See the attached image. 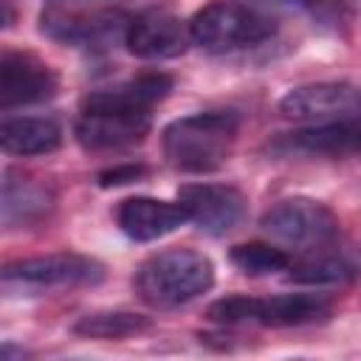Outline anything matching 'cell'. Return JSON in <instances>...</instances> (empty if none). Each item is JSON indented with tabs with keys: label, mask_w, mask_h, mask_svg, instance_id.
Here are the masks:
<instances>
[{
	"label": "cell",
	"mask_w": 361,
	"mask_h": 361,
	"mask_svg": "<svg viewBox=\"0 0 361 361\" xmlns=\"http://www.w3.org/2000/svg\"><path fill=\"white\" fill-rule=\"evenodd\" d=\"M324 248H316L307 259L290 262L288 279L299 285H338V282H350L358 274V265L353 259L341 254H327Z\"/></svg>",
	"instance_id": "18"
},
{
	"label": "cell",
	"mask_w": 361,
	"mask_h": 361,
	"mask_svg": "<svg viewBox=\"0 0 361 361\" xmlns=\"http://www.w3.org/2000/svg\"><path fill=\"white\" fill-rule=\"evenodd\" d=\"M186 223L180 203L155 200V197H127L118 206V226L135 243H149L172 234Z\"/></svg>",
	"instance_id": "13"
},
{
	"label": "cell",
	"mask_w": 361,
	"mask_h": 361,
	"mask_svg": "<svg viewBox=\"0 0 361 361\" xmlns=\"http://www.w3.org/2000/svg\"><path fill=\"white\" fill-rule=\"evenodd\" d=\"M237 130L240 116L234 110H203L183 116L164 130V155L175 169L212 172L228 158Z\"/></svg>",
	"instance_id": "1"
},
{
	"label": "cell",
	"mask_w": 361,
	"mask_h": 361,
	"mask_svg": "<svg viewBox=\"0 0 361 361\" xmlns=\"http://www.w3.org/2000/svg\"><path fill=\"white\" fill-rule=\"evenodd\" d=\"M330 316V302L322 293H279L271 299L248 302V322L265 327H302L324 322Z\"/></svg>",
	"instance_id": "14"
},
{
	"label": "cell",
	"mask_w": 361,
	"mask_h": 361,
	"mask_svg": "<svg viewBox=\"0 0 361 361\" xmlns=\"http://www.w3.org/2000/svg\"><path fill=\"white\" fill-rule=\"evenodd\" d=\"M56 93V73L31 54L3 51L0 56V107L37 104Z\"/></svg>",
	"instance_id": "12"
},
{
	"label": "cell",
	"mask_w": 361,
	"mask_h": 361,
	"mask_svg": "<svg viewBox=\"0 0 361 361\" xmlns=\"http://www.w3.org/2000/svg\"><path fill=\"white\" fill-rule=\"evenodd\" d=\"M124 45L138 59H175L195 42L189 23H183L172 11L147 8L130 20Z\"/></svg>",
	"instance_id": "10"
},
{
	"label": "cell",
	"mask_w": 361,
	"mask_h": 361,
	"mask_svg": "<svg viewBox=\"0 0 361 361\" xmlns=\"http://www.w3.org/2000/svg\"><path fill=\"white\" fill-rule=\"evenodd\" d=\"M259 226L271 240L302 251L324 248L338 237L336 214L324 203L310 197H285L274 203L262 214Z\"/></svg>",
	"instance_id": "6"
},
{
	"label": "cell",
	"mask_w": 361,
	"mask_h": 361,
	"mask_svg": "<svg viewBox=\"0 0 361 361\" xmlns=\"http://www.w3.org/2000/svg\"><path fill=\"white\" fill-rule=\"evenodd\" d=\"M231 262L248 276H265V274L290 268L288 251H282L271 243H240L231 248Z\"/></svg>",
	"instance_id": "19"
},
{
	"label": "cell",
	"mask_w": 361,
	"mask_h": 361,
	"mask_svg": "<svg viewBox=\"0 0 361 361\" xmlns=\"http://www.w3.org/2000/svg\"><path fill=\"white\" fill-rule=\"evenodd\" d=\"M279 113L293 121H330L361 113V90L347 82H313L293 87L282 96Z\"/></svg>",
	"instance_id": "11"
},
{
	"label": "cell",
	"mask_w": 361,
	"mask_h": 361,
	"mask_svg": "<svg viewBox=\"0 0 361 361\" xmlns=\"http://www.w3.org/2000/svg\"><path fill=\"white\" fill-rule=\"evenodd\" d=\"M214 265L195 248H166L147 257L135 271V290L152 307H178L206 293Z\"/></svg>",
	"instance_id": "2"
},
{
	"label": "cell",
	"mask_w": 361,
	"mask_h": 361,
	"mask_svg": "<svg viewBox=\"0 0 361 361\" xmlns=\"http://www.w3.org/2000/svg\"><path fill=\"white\" fill-rule=\"evenodd\" d=\"M274 6H285V8H302L313 17H341V8L347 6V0H265Z\"/></svg>",
	"instance_id": "20"
},
{
	"label": "cell",
	"mask_w": 361,
	"mask_h": 361,
	"mask_svg": "<svg viewBox=\"0 0 361 361\" xmlns=\"http://www.w3.org/2000/svg\"><path fill=\"white\" fill-rule=\"evenodd\" d=\"M178 203L186 212V223L212 237L231 231L245 212L243 195L226 183H186L178 192Z\"/></svg>",
	"instance_id": "9"
},
{
	"label": "cell",
	"mask_w": 361,
	"mask_h": 361,
	"mask_svg": "<svg viewBox=\"0 0 361 361\" xmlns=\"http://www.w3.org/2000/svg\"><path fill=\"white\" fill-rule=\"evenodd\" d=\"M130 20L121 8L110 6H73V3H51L39 14V31L71 48H110L127 37Z\"/></svg>",
	"instance_id": "4"
},
{
	"label": "cell",
	"mask_w": 361,
	"mask_h": 361,
	"mask_svg": "<svg viewBox=\"0 0 361 361\" xmlns=\"http://www.w3.org/2000/svg\"><path fill=\"white\" fill-rule=\"evenodd\" d=\"M152 327V319L130 310H99L87 313L73 324V333L82 338H96V341H118L130 338L138 333H147Z\"/></svg>",
	"instance_id": "17"
},
{
	"label": "cell",
	"mask_w": 361,
	"mask_h": 361,
	"mask_svg": "<svg viewBox=\"0 0 361 361\" xmlns=\"http://www.w3.org/2000/svg\"><path fill=\"white\" fill-rule=\"evenodd\" d=\"M144 175V166H135V164H127V166H113L107 172L99 175V183L102 186H121V183H130L135 178Z\"/></svg>",
	"instance_id": "21"
},
{
	"label": "cell",
	"mask_w": 361,
	"mask_h": 361,
	"mask_svg": "<svg viewBox=\"0 0 361 361\" xmlns=\"http://www.w3.org/2000/svg\"><path fill=\"white\" fill-rule=\"evenodd\" d=\"M192 42L209 54H234L254 48L276 34L274 17L245 3L217 0L200 8L192 20Z\"/></svg>",
	"instance_id": "3"
},
{
	"label": "cell",
	"mask_w": 361,
	"mask_h": 361,
	"mask_svg": "<svg viewBox=\"0 0 361 361\" xmlns=\"http://www.w3.org/2000/svg\"><path fill=\"white\" fill-rule=\"evenodd\" d=\"M104 279V265L82 254H45L31 259H17L3 268L6 290H51L96 285Z\"/></svg>",
	"instance_id": "7"
},
{
	"label": "cell",
	"mask_w": 361,
	"mask_h": 361,
	"mask_svg": "<svg viewBox=\"0 0 361 361\" xmlns=\"http://www.w3.org/2000/svg\"><path fill=\"white\" fill-rule=\"evenodd\" d=\"M149 127H152L149 110L113 104L90 93L82 102V113L76 118L73 133L85 149L99 152V149H124L141 144Z\"/></svg>",
	"instance_id": "5"
},
{
	"label": "cell",
	"mask_w": 361,
	"mask_h": 361,
	"mask_svg": "<svg viewBox=\"0 0 361 361\" xmlns=\"http://www.w3.org/2000/svg\"><path fill=\"white\" fill-rule=\"evenodd\" d=\"M62 130L48 116H6L0 121V147L8 155H48L59 147Z\"/></svg>",
	"instance_id": "15"
},
{
	"label": "cell",
	"mask_w": 361,
	"mask_h": 361,
	"mask_svg": "<svg viewBox=\"0 0 361 361\" xmlns=\"http://www.w3.org/2000/svg\"><path fill=\"white\" fill-rule=\"evenodd\" d=\"M276 158H347L361 155V118H330L290 130L265 147Z\"/></svg>",
	"instance_id": "8"
},
{
	"label": "cell",
	"mask_w": 361,
	"mask_h": 361,
	"mask_svg": "<svg viewBox=\"0 0 361 361\" xmlns=\"http://www.w3.org/2000/svg\"><path fill=\"white\" fill-rule=\"evenodd\" d=\"M51 209V192L28 178H6L3 180V223H31Z\"/></svg>",
	"instance_id": "16"
}]
</instances>
